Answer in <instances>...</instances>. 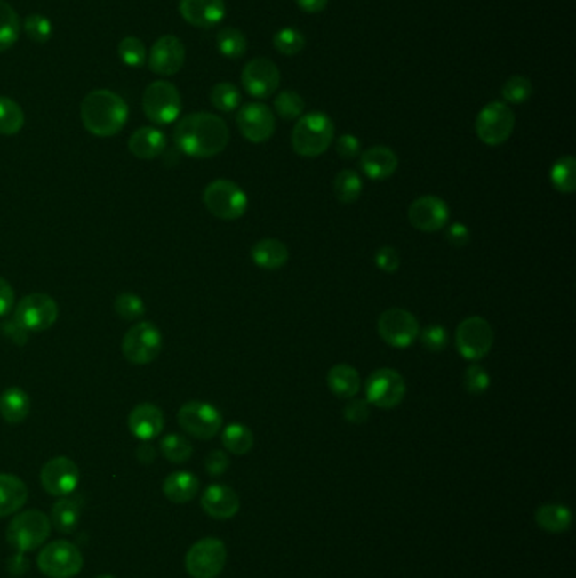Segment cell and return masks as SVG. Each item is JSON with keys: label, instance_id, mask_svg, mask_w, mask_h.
<instances>
[{"label": "cell", "instance_id": "obj_6", "mask_svg": "<svg viewBox=\"0 0 576 578\" xmlns=\"http://www.w3.org/2000/svg\"><path fill=\"white\" fill-rule=\"evenodd\" d=\"M37 568L48 578L76 577L84 568V555L76 544L58 540L41 550Z\"/></svg>", "mask_w": 576, "mask_h": 578}, {"label": "cell", "instance_id": "obj_25", "mask_svg": "<svg viewBox=\"0 0 576 578\" xmlns=\"http://www.w3.org/2000/svg\"><path fill=\"white\" fill-rule=\"evenodd\" d=\"M28 486L12 474H0V518L12 516L28 502Z\"/></svg>", "mask_w": 576, "mask_h": 578}, {"label": "cell", "instance_id": "obj_39", "mask_svg": "<svg viewBox=\"0 0 576 578\" xmlns=\"http://www.w3.org/2000/svg\"><path fill=\"white\" fill-rule=\"evenodd\" d=\"M159 450L164 455V459L170 460L171 463H185L193 455L191 442L187 437L178 433L166 435L159 443Z\"/></svg>", "mask_w": 576, "mask_h": 578}, {"label": "cell", "instance_id": "obj_41", "mask_svg": "<svg viewBox=\"0 0 576 578\" xmlns=\"http://www.w3.org/2000/svg\"><path fill=\"white\" fill-rule=\"evenodd\" d=\"M240 100H242V97H240L237 86L228 84V82L217 84L210 92V102L220 112L228 114V112L237 110Z\"/></svg>", "mask_w": 576, "mask_h": 578}, {"label": "cell", "instance_id": "obj_15", "mask_svg": "<svg viewBox=\"0 0 576 578\" xmlns=\"http://www.w3.org/2000/svg\"><path fill=\"white\" fill-rule=\"evenodd\" d=\"M178 423L198 440H212L219 435L223 418L219 409L204 401H189L178 411Z\"/></svg>", "mask_w": 576, "mask_h": 578}, {"label": "cell", "instance_id": "obj_12", "mask_svg": "<svg viewBox=\"0 0 576 578\" xmlns=\"http://www.w3.org/2000/svg\"><path fill=\"white\" fill-rule=\"evenodd\" d=\"M227 563V548L219 538H204L187 553V572L193 578H217Z\"/></svg>", "mask_w": 576, "mask_h": 578}, {"label": "cell", "instance_id": "obj_56", "mask_svg": "<svg viewBox=\"0 0 576 578\" xmlns=\"http://www.w3.org/2000/svg\"><path fill=\"white\" fill-rule=\"evenodd\" d=\"M136 455L139 462H142L144 465H149V463H153L156 457H157V452H156V448H154L153 445L144 442L140 446H139V448H137Z\"/></svg>", "mask_w": 576, "mask_h": 578}, {"label": "cell", "instance_id": "obj_57", "mask_svg": "<svg viewBox=\"0 0 576 578\" xmlns=\"http://www.w3.org/2000/svg\"><path fill=\"white\" fill-rule=\"evenodd\" d=\"M97 578H116V577H112V575H100V577H97Z\"/></svg>", "mask_w": 576, "mask_h": 578}, {"label": "cell", "instance_id": "obj_38", "mask_svg": "<svg viewBox=\"0 0 576 578\" xmlns=\"http://www.w3.org/2000/svg\"><path fill=\"white\" fill-rule=\"evenodd\" d=\"M217 48L221 56L230 58V60H238L247 52V37L238 31L236 28H223L217 35Z\"/></svg>", "mask_w": 576, "mask_h": 578}, {"label": "cell", "instance_id": "obj_34", "mask_svg": "<svg viewBox=\"0 0 576 578\" xmlns=\"http://www.w3.org/2000/svg\"><path fill=\"white\" fill-rule=\"evenodd\" d=\"M364 189L360 174L354 170H341L333 180V193L340 204H356Z\"/></svg>", "mask_w": 576, "mask_h": 578}, {"label": "cell", "instance_id": "obj_7", "mask_svg": "<svg viewBox=\"0 0 576 578\" xmlns=\"http://www.w3.org/2000/svg\"><path fill=\"white\" fill-rule=\"evenodd\" d=\"M163 350V333L153 322H139L122 339V356L136 365L151 364Z\"/></svg>", "mask_w": 576, "mask_h": 578}, {"label": "cell", "instance_id": "obj_43", "mask_svg": "<svg viewBox=\"0 0 576 578\" xmlns=\"http://www.w3.org/2000/svg\"><path fill=\"white\" fill-rule=\"evenodd\" d=\"M114 308H116V313L125 322H136L146 315V305H144L142 298L134 293H129V291L120 293L119 296L116 298Z\"/></svg>", "mask_w": 576, "mask_h": 578}, {"label": "cell", "instance_id": "obj_45", "mask_svg": "<svg viewBox=\"0 0 576 578\" xmlns=\"http://www.w3.org/2000/svg\"><path fill=\"white\" fill-rule=\"evenodd\" d=\"M532 97V84L523 75H514L502 86V99L506 103L521 105Z\"/></svg>", "mask_w": 576, "mask_h": 578}, {"label": "cell", "instance_id": "obj_55", "mask_svg": "<svg viewBox=\"0 0 576 578\" xmlns=\"http://www.w3.org/2000/svg\"><path fill=\"white\" fill-rule=\"evenodd\" d=\"M330 0H296V4L300 5L301 11H305L306 14H320Z\"/></svg>", "mask_w": 576, "mask_h": 578}, {"label": "cell", "instance_id": "obj_10", "mask_svg": "<svg viewBox=\"0 0 576 578\" xmlns=\"http://www.w3.org/2000/svg\"><path fill=\"white\" fill-rule=\"evenodd\" d=\"M455 343L458 354L465 360H482L492 350L493 328L482 317H468L458 325Z\"/></svg>", "mask_w": 576, "mask_h": 578}, {"label": "cell", "instance_id": "obj_35", "mask_svg": "<svg viewBox=\"0 0 576 578\" xmlns=\"http://www.w3.org/2000/svg\"><path fill=\"white\" fill-rule=\"evenodd\" d=\"M549 180L559 193L570 195L576 189V161L573 156H563L549 171Z\"/></svg>", "mask_w": 576, "mask_h": 578}, {"label": "cell", "instance_id": "obj_49", "mask_svg": "<svg viewBox=\"0 0 576 578\" xmlns=\"http://www.w3.org/2000/svg\"><path fill=\"white\" fill-rule=\"evenodd\" d=\"M369 416H371V408L367 399L352 397L343 408V418L352 425H364L369 420Z\"/></svg>", "mask_w": 576, "mask_h": 578}, {"label": "cell", "instance_id": "obj_37", "mask_svg": "<svg viewBox=\"0 0 576 578\" xmlns=\"http://www.w3.org/2000/svg\"><path fill=\"white\" fill-rule=\"evenodd\" d=\"M24 112L18 102L9 97H0V134L16 136L24 127Z\"/></svg>", "mask_w": 576, "mask_h": 578}, {"label": "cell", "instance_id": "obj_18", "mask_svg": "<svg viewBox=\"0 0 576 578\" xmlns=\"http://www.w3.org/2000/svg\"><path fill=\"white\" fill-rule=\"evenodd\" d=\"M240 134L252 144H262L274 136L276 116L264 103H247L237 114Z\"/></svg>", "mask_w": 576, "mask_h": 578}, {"label": "cell", "instance_id": "obj_29", "mask_svg": "<svg viewBox=\"0 0 576 578\" xmlns=\"http://www.w3.org/2000/svg\"><path fill=\"white\" fill-rule=\"evenodd\" d=\"M31 413V399L20 388H7L0 394V416L9 425H20Z\"/></svg>", "mask_w": 576, "mask_h": 578}, {"label": "cell", "instance_id": "obj_3", "mask_svg": "<svg viewBox=\"0 0 576 578\" xmlns=\"http://www.w3.org/2000/svg\"><path fill=\"white\" fill-rule=\"evenodd\" d=\"M335 137V124L323 112L301 116L291 134V146L301 157H318L330 149Z\"/></svg>", "mask_w": 576, "mask_h": 578}, {"label": "cell", "instance_id": "obj_14", "mask_svg": "<svg viewBox=\"0 0 576 578\" xmlns=\"http://www.w3.org/2000/svg\"><path fill=\"white\" fill-rule=\"evenodd\" d=\"M380 339L394 349H407L420 337V322L416 317L403 308L386 309L377 322Z\"/></svg>", "mask_w": 576, "mask_h": 578}, {"label": "cell", "instance_id": "obj_16", "mask_svg": "<svg viewBox=\"0 0 576 578\" xmlns=\"http://www.w3.org/2000/svg\"><path fill=\"white\" fill-rule=\"evenodd\" d=\"M41 486L52 497H67L76 491L80 484V469L68 457H54L41 469Z\"/></svg>", "mask_w": 576, "mask_h": 578}, {"label": "cell", "instance_id": "obj_47", "mask_svg": "<svg viewBox=\"0 0 576 578\" xmlns=\"http://www.w3.org/2000/svg\"><path fill=\"white\" fill-rule=\"evenodd\" d=\"M463 384H465V389L470 392V394L480 396V394L489 391V388H491V375H489V373L482 365L474 364V365H470L465 371Z\"/></svg>", "mask_w": 576, "mask_h": 578}, {"label": "cell", "instance_id": "obj_13", "mask_svg": "<svg viewBox=\"0 0 576 578\" xmlns=\"http://www.w3.org/2000/svg\"><path fill=\"white\" fill-rule=\"evenodd\" d=\"M406 397V381L394 369H379L365 382V399L375 408H397Z\"/></svg>", "mask_w": 576, "mask_h": 578}, {"label": "cell", "instance_id": "obj_11", "mask_svg": "<svg viewBox=\"0 0 576 578\" xmlns=\"http://www.w3.org/2000/svg\"><path fill=\"white\" fill-rule=\"evenodd\" d=\"M60 308L56 300L44 293L24 296L16 307V322L26 332H46L58 322Z\"/></svg>", "mask_w": 576, "mask_h": 578}, {"label": "cell", "instance_id": "obj_26", "mask_svg": "<svg viewBox=\"0 0 576 578\" xmlns=\"http://www.w3.org/2000/svg\"><path fill=\"white\" fill-rule=\"evenodd\" d=\"M251 257L260 269L276 271L286 266L289 261L288 245L277 238H262L252 247Z\"/></svg>", "mask_w": 576, "mask_h": 578}, {"label": "cell", "instance_id": "obj_50", "mask_svg": "<svg viewBox=\"0 0 576 578\" xmlns=\"http://www.w3.org/2000/svg\"><path fill=\"white\" fill-rule=\"evenodd\" d=\"M373 261H375V266L380 269V271L388 272V274H394V272L399 269L401 266V257H399V253L392 247V245H384L380 247L375 255H373Z\"/></svg>", "mask_w": 576, "mask_h": 578}, {"label": "cell", "instance_id": "obj_2", "mask_svg": "<svg viewBox=\"0 0 576 578\" xmlns=\"http://www.w3.org/2000/svg\"><path fill=\"white\" fill-rule=\"evenodd\" d=\"M84 127L97 137L117 136L129 119L125 100L110 90H93L80 107Z\"/></svg>", "mask_w": 576, "mask_h": 578}, {"label": "cell", "instance_id": "obj_1", "mask_svg": "<svg viewBox=\"0 0 576 578\" xmlns=\"http://www.w3.org/2000/svg\"><path fill=\"white\" fill-rule=\"evenodd\" d=\"M230 131L225 120L210 112H195L178 122L174 142L189 157L208 159L225 151Z\"/></svg>", "mask_w": 576, "mask_h": 578}, {"label": "cell", "instance_id": "obj_54", "mask_svg": "<svg viewBox=\"0 0 576 578\" xmlns=\"http://www.w3.org/2000/svg\"><path fill=\"white\" fill-rule=\"evenodd\" d=\"M14 303H16L14 289L4 277H0V318L7 317L12 311Z\"/></svg>", "mask_w": 576, "mask_h": 578}, {"label": "cell", "instance_id": "obj_17", "mask_svg": "<svg viewBox=\"0 0 576 578\" xmlns=\"http://www.w3.org/2000/svg\"><path fill=\"white\" fill-rule=\"evenodd\" d=\"M242 85L255 99H269L281 85V71L268 58H255L242 69Z\"/></svg>", "mask_w": 576, "mask_h": 578}, {"label": "cell", "instance_id": "obj_21", "mask_svg": "<svg viewBox=\"0 0 576 578\" xmlns=\"http://www.w3.org/2000/svg\"><path fill=\"white\" fill-rule=\"evenodd\" d=\"M164 413L153 403H140L131 411L127 425L131 433L140 442H151L164 429Z\"/></svg>", "mask_w": 576, "mask_h": 578}, {"label": "cell", "instance_id": "obj_9", "mask_svg": "<svg viewBox=\"0 0 576 578\" xmlns=\"http://www.w3.org/2000/svg\"><path fill=\"white\" fill-rule=\"evenodd\" d=\"M142 108L146 117L154 124L168 125L181 114V95L170 82H154L142 95Z\"/></svg>", "mask_w": 576, "mask_h": 578}, {"label": "cell", "instance_id": "obj_33", "mask_svg": "<svg viewBox=\"0 0 576 578\" xmlns=\"http://www.w3.org/2000/svg\"><path fill=\"white\" fill-rule=\"evenodd\" d=\"M223 446L234 455H245L254 446V433L242 423H232L221 431Z\"/></svg>", "mask_w": 576, "mask_h": 578}, {"label": "cell", "instance_id": "obj_36", "mask_svg": "<svg viewBox=\"0 0 576 578\" xmlns=\"http://www.w3.org/2000/svg\"><path fill=\"white\" fill-rule=\"evenodd\" d=\"M20 19L11 4L0 0V52H7L18 43Z\"/></svg>", "mask_w": 576, "mask_h": 578}, {"label": "cell", "instance_id": "obj_44", "mask_svg": "<svg viewBox=\"0 0 576 578\" xmlns=\"http://www.w3.org/2000/svg\"><path fill=\"white\" fill-rule=\"evenodd\" d=\"M272 43H274L276 52H279L284 56H294L305 50L306 37L303 33H300L294 28H284L274 35Z\"/></svg>", "mask_w": 576, "mask_h": 578}, {"label": "cell", "instance_id": "obj_23", "mask_svg": "<svg viewBox=\"0 0 576 578\" xmlns=\"http://www.w3.org/2000/svg\"><path fill=\"white\" fill-rule=\"evenodd\" d=\"M180 14L195 28H213L225 18V0H180Z\"/></svg>", "mask_w": 576, "mask_h": 578}, {"label": "cell", "instance_id": "obj_30", "mask_svg": "<svg viewBox=\"0 0 576 578\" xmlns=\"http://www.w3.org/2000/svg\"><path fill=\"white\" fill-rule=\"evenodd\" d=\"M200 489L198 477L187 470L172 472L163 482V493L174 504H187L193 501Z\"/></svg>", "mask_w": 576, "mask_h": 578}, {"label": "cell", "instance_id": "obj_48", "mask_svg": "<svg viewBox=\"0 0 576 578\" xmlns=\"http://www.w3.org/2000/svg\"><path fill=\"white\" fill-rule=\"evenodd\" d=\"M420 339H421L424 349H428L429 352L444 350L450 341L446 328L441 325H429L423 330H420Z\"/></svg>", "mask_w": 576, "mask_h": 578}, {"label": "cell", "instance_id": "obj_51", "mask_svg": "<svg viewBox=\"0 0 576 578\" xmlns=\"http://www.w3.org/2000/svg\"><path fill=\"white\" fill-rule=\"evenodd\" d=\"M228 467H230V459H228V455H227L225 452H221V450H213V452H210V454L206 455V459H204V469H206V472H208L210 476H221V474H225V472L228 470Z\"/></svg>", "mask_w": 576, "mask_h": 578}, {"label": "cell", "instance_id": "obj_52", "mask_svg": "<svg viewBox=\"0 0 576 578\" xmlns=\"http://www.w3.org/2000/svg\"><path fill=\"white\" fill-rule=\"evenodd\" d=\"M335 149L341 159H356V156L360 154V140L352 134H343V136L337 139Z\"/></svg>", "mask_w": 576, "mask_h": 578}, {"label": "cell", "instance_id": "obj_8", "mask_svg": "<svg viewBox=\"0 0 576 578\" xmlns=\"http://www.w3.org/2000/svg\"><path fill=\"white\" fill-rule=\"evenodd\" d=\"M516 116L506 102L487 103L476 116L475 132L487 146H502L512 136Z\"/></svg>", "mask_w": 576, "mask_h": 578}, {"label": "cell", "instance_id": "obj_20", "mask_svg": "<svg viewBox=\"0 0 576 578\" xmlns=\"http://www.w3.org/2000/svg\"><path fill=\"white\" fill-rule=\"evenodd\" d=\"M187 60L185 44L176 36H161L151 48L148 65L161 76H172L183 68Z\"/></svg>", "mask_w": 576, "mask_h": 578}, {"label": "cell", "instance_id": "obj_27", "mask_svg": "<svg viewBox=\"0 0 576 578\" xmlns=\"http://www.w3.org/2000/svg\"><path fill=\"white\" fill-rule=\"evenodd\" d=\"M166 136L156 127H140L129 139V151L139 159H156L166 149Z\"/></svg>", "mask_w": 576, "mask_h": 578}, {"label": "cell", "instance_id": "obj_4", "mask_svg": "<svg viewBox=\"0 0 576 578\" xmlns=\"http://www.w3.org/2000/svg\"><path fill=\"white\" fill-rule=\"evenodd\" d=\"M52 519L41 512L31 510L19 512L7 527V542L18 551L19 558L35 551L44 543L52 534Z\"/></svg>", "mask_w": 576, "mask_h": 578}, {"label": "cell", "instance_id": "obj_28", "mask_svg": "<svg viewBox=\"0 0 576 578\" xmlns=\"http://www.w3.org/2000/svg\"><path fill=\"white\" fill-rule=\"evenodd\" d=\"M82 497L78 495H67L60 497L52 510V525L56 527L60 533L69 534L73 533L82 519Z\"/></svg>", "mask_w": 576, "mask_h": 578}, {"label": "cell", "instance_id": "obj_22", "mask_svg": "<svg viewBox=\"0 0 576 578\" xmlns=\"http://www.w3.org/2000/svg\"><path fill=\"white\" fill-rule=\"evenodd\" d=\"M202 508L213 519H230L240 510L237 493L225 484H212L202 495Z\"/></svg>", "mask_w": 576, "mask_h": 578}, {"label": "cell", "instance_id": "obj_46", "mask_svg": "<svg viewBox=\"0 0 576 578\" xmlns=\"http://www.w3.org/2000/svg\"><path fill=\"white\" fill-rule=\"evenodd\" d=\"M22 28H24L26 35L29 36V39L35 41V43H39V44L48 43L52 35V20L41 16V14L28 16L24 20V24H22Z\"/></svg>", "mask_w": 576, "mask_h": 578}, {"label": "cell", "instance_id": "obj_24", "mask_svg": "<svg viewBox=\"0 0 576 578\" xmlns=\"http://www.w3.org/2000/svg\"><path fill=\"white\" fill-rule=\"evenodd\" d=\"M358 165L367 178L373 181H382L396 173L399 166V157L388 146H373L360 154Z\"/></svg>", "mask_w": 576, "mask_h": 578}, {"label": "cell", "instance_id": "obj_5", "mask_svg": "<svg viewBox=\"0 0 576 578\" xmlns=\"http://www.w3.org/2000/svg\"><path fill=\"white\" fill-rule=\"evenodd\" d=\"M204 204L213 217L232 221L245 215L249 198L237 183L230 180H215L204 188Z\"/></svg>", "mask_w": 576, "mask_h": 578}, {"label": "cell", "instance_id": "obj_32", "mask_svg": "<svg viewBox=\"0 0 576 578\" xmlns=\"http://www.w3.org/2000/svg\"><path fill=\"white\" fill-rule=\"evenodd\" d=\"M538 526L548 531V533H563L572 525V512L564 506L559 504H544L538 508L536 514Z\"/></svg>", "mask_w": 576, "mask_h": 578}, {"label": "cell", "instance_id": "obj_53", "mask_svg": "<svg viewBox=\"0 0 576 578\" xmlns=\"http://www.w3.org/2000/svg\"><path fill=\"white\" fill-rule=\"evenodd\" d=\"M446 240H448V244L452 247L461 249V247H465L470 242V229L467 225L460 223V221L452 223L450 229H448V232H446Z\"/></svg>", "mask_w": 576, "mask_h": 578}, {"label": "cell", "instance_id": "obj_31", "mask_svg": "<svg viewBox=\"0 0 576 578\" xmlns=\"http://www.w3.org/2000/svg\"><path fill=\"white\" fill-rule=\"evenodd\" d=\"M326 382H328L330 391L333 392L340 399L356 397L362 388L360 374L356 373V367H352L348 364L333 365L326 375Z\"/></svg>", "mask_w": 576, "mask_h": 578}, {"label": "cell", "instance_id": "obj_40", "mask_svg": "<svg viewBox=\"0 0 576 578\" xmlns=\"http://www.w3.org/2000/svg\"><path fill=\"white\" fill-rule=\"evenodd\" d=\"M305 107L303 97L292 90H284L274 99V110L281 119H300L305 114Z\"/></svg>", "mask_w": 576, "mask_h": 578}, {"label": "cell", "instance_id": "obj_19", "mask_svg": "<svg viewBox=\"0 0 576 578\" xmlns=\"http://www.w3.org/2000/svg\"><path fill=\"white\" fill-rule=\"evenodd\" d=\"M407 219L421 232H438L450 221V208L435 195H424L409 205Z\"/></svg>", "mask_w": 576, "mask_h": 578}, {"label": "cell", "instance_id": "obj_42", "mask_svg": "<svg viewBox=\"0 0 576 578\" xmlns=\"http://www.w3.org/2000/svg\"><path fill=\"white\" fill-rule=\"evenodd\" d=\"M119 58L129 68H140L148 60V52L139 37L127 36L119 43Z\"/></svg>", "mask_w": 576, "mask_h": 578}]
</instances>
